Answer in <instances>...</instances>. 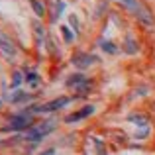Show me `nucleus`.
I'll list each match as a JSON object with an SVG mask.
<instances>
[{"label":"nucleus","instance_id":"7ed1b4c3","mask_svg":"<svg viewBox=\"0 0 155 155\" xmlns=\"http://www.w3.org/2000/svg\"><path fill=\"white\" fill-rule=\"evenodd\" d=\"M96 61H98V57L91 55V53L79 51V53H75V55H73V65H75V67H79V69H87V67H91L92 63H96Z\"/></svg>","mask_w":155,"mask_h":155},{"label":"nucleus","instance_id":"9d476101","mask_svg":"<svg viewBox=\"0 0 155 155\" xmlns=\"http://www.w3.org/2000/svg\"><path fill=\"white\" fill-rule=\"evenodd\" d=\"M30 2H31V6H34L35 14H38L39 18H43V16H45V6H43V4L39 2V0H30Z\"/></svg>","mask_w":155,"mask_h":155},{"label":"nucleus","instance_id":"4468645a","mask_svg":"<svg viewBox=\"0 0 155 155\" xmlns=\"http://www.w3.org/2000/svg\"><path fill=\"white\" fill-rule=\"evenodd\" d=\"M61 34H63V38H65V41H67V43H71L73 39H75V35L71 34V30H69L67 26H61Z\"/></svg>","mask_w":155,"mask_h":155},{"label":"nucleus","instance_id":"dca6fc26","mask_svg":"<svg viewBox=\"0 0 155 155\" xmlns=\"http://www.w3.org/2000/svg\"><path fill=\"white\" fill-rule=\"evenodd\" d=\"M147 136H149V128L147 126H145L141 132H136V140H143V137H147Z\"/></svg>","mask_w":155,"mask_h":155},{"label":"nucleus","instance_id":"39448f33","mask_svg":"<svg viewBox=\"0 0 155 155\" xmlns=\"http://www.w3.org/2000/svg\"><path fill=\"white\" fill-rule=\"evenodd\" d=\"M0 53H2L6 59H10V61L16 57V47H14V43H12L8 38H4L2 34H0Z\"/></svg>","mask_w":155,"mask_h":155},{"label":"nucleus","instance_id":"2eb2a0df","mask_svg":"<svg viewBox=\"0 0 155 155\" xmlns=\"http://www.w3.org/2000/svg\"><path fill=\"white\" fill-rule=\"evenodd\" d=\"M130 120H132V122H140L137 126H147V118H143V116H136V114H132Z\"/></svg>","mask_w":155,"mask_h":155},{"label":"nucleus","instance_id":"6e6552de","mask_svg":"<svg viewBox=\"0 0 155 155\" xmlns=\"http://www.w3.org/2000/svg\"><path fill=\"white\" fill-rule=\"evenodd\" d=\"M124 51L126 53H130V55H134V53H137V43H136V39L132 38V35H128L126 38V43H124Z\"/></svg>","mask_w":155,"mask_h":155},{"label":"nucleus","instance_id":"423d86ee","mask_svg":"<svg viewBox=\"0 0 155 155\" xmlns=\"http://www.w3.org/2000/svg\"><path fill=\"white\" fill-rule=\"evenodd\" d=\"M94 114V106H84L83 110H79V112H73V114H69L67 118H65V122L67 124H73V122H79V120H84L87 116H92Z\"/></svg>","mask_w":155,"mask_h":155},{"label":"nucleus","instance_id":"6ab92c4d","mask_svg":"<svg viewBox=\"0 0 155 155\" xmlns=\"http://www.w3.org/2000/svg\"><path fill=\"white\" fill-rule=\"evenodd\" d=\"M39 155H55V149H45V151H41V153H39Z\"/></svg>","mask_w":155,"mask_h":155},{"label":"nucleus","instance_id":"f03ea898","mask_svg":"<svg viewBox=\"0 0 155 155\" xmlns=\"http://www.w3.org/2000/svg\"><path fill=\"white\" fill-rule=\"evenodd\" d=\"M31 122H34V118H31V114H16V116H12L10 120V126H8V130H28L31 128Z\"/></svg>","mask_w":155,"mask_h":155},{"label":"nucleus","instance_id":"a211bd4d","mask_svg":"<svg viewBox=\"0 0 155 155\" xmlns=\"http://www.w3.org/2000/svg\"><path fill=\"white\" fill-rule=\"evenodd\" d=\"M69 22L75 26V31H79V20H77V16H71V18H69Z\"/></svg>","mask_w":155,"mask_h":155},{"label":"nucleus","instance_id":"f257e3e1","mask_svg":"<svg viewBox=\"0 0 155 155\" xmlns=\"http://www.w3.org/2000/svg\"><path fill=\"white\" fill-rule=\"evenodd\" d=\"M53 130H55V122H53V120L41 122V124H34L31 128L26 130V140H30V141H39V140H43L47 134H51Z\"/></svg>","mask_w":155,"mask_h":155},{"label":"nucleus","instance_id":"f3484780","mask_svg":"<svg viewBox=\"0 0 155 155\" xmlns=\"http://www.w3.org/2000/svg\"><path fill=\"white\" fill-rule=\"evenodd\" d=\"M22 83V75H20V73H14V79H12V87H18V84Z\"/></svg>","mask_w":155,"mask_h":155},{"label":"nucleus","instance_id":"0eeeda50","mask_svg":"<svg viewBox=\"0 0 155 155\" xmlns=\"http://www.w3.org/2000/svg\"><path fill=\"white\" fill-rule=\"evenodd\" d=\"M67 87H75V88L88 91V81H87V77H83V75H73L71 79L67 81Z\"/></svg>","mask_w":155,"mask_h":155},{"label":"nucleus","instance_id":"ddd939ff","mask_svg":"<svg viewBox=\"0 0 155 155\" xmlns=\"http://www.w3.org/2000/svg\"><path fill=\"white\" fill-rule=\"evenodd\" d=\"M31 96L30 94H26V92H16V94H12L10 96V100L12 102H24V100H30Z\"/></svg>","mask_w":155,"mask_h":155},{"label":"nucleus","instance_id":"1a4fd4ad","mask_svg":"<svg viewBox=\"0 0 155 155\" xmlns=\"http://www.w3.org/2000/svg\"><path fill=\"white\" fill-rule=\"evenodd\" d=\"M100 47H102V51H106L108 55H116V53L120 51V49H118V47L114 45L112 41H102V43H100Z\"/></svg>","mask_w":155,"mask_h":155},{"label":"nucleus","instance_id":"9b49d317","mask_svg":"<svg viewBox=\"0 0 155 155\" xmlns=\"http://www.w3.org/2000/svg\"><path fill=\"white\" fill-rule=\"evenodd\" d=\"M26 83L30 84V87H38L39 84V75L38 73H28L26 75Z\"/></svg>","mask_w":155,"mask_h":155},{"label":"nucleus","instance_id":"f8f14e48","mask_svg":"<svg viewBox=\"0 0 155 155\" xmlns=\"http://www.w3.org/2000/svg\"><path fill=\"white\" fill-rule=\"evenodd\" d=\"M120 4H124L126 8H130V10H137V8L141 6L140 4V0H118Z\"/></svg>","mask_w":155,"mask_h":155},{"label":"nucleus","instance_id":"20e7f679","mask_svg":"<svg viewBox=\"0 0 155 155\" xmlns=\"http://www.w3.org/2000/svg\"><path fill=\"white\" fill-rule=\"evenodd\" d=\"M69 102H71L69 96H61V98H55V100L45 102L43 106H38L34 112H53V110H59V108H63V106H67Z\"/></svg>","mask_w":155,"mask_h":155}]
</instances>
